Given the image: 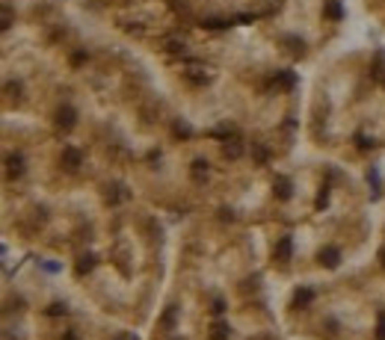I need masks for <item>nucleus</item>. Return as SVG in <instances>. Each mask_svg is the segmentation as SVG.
I'll return each mask as SVG.
<instances>
[{"label": "nucleus", "mask_w": 385, "mask_h": 340, "mask_svg": "<svg viewBox=\"0 0 385 340\" xmlns=\"http://www.w3.org/2000/svg\"><path fill=\"white\" fill-rule=\"evenodd\" d=\"M80 163H83V157H80V151H77V148H62V166L65 169H71V172H77V169H80Z\"/></svg>", "instance_id": "1"}, {"label": "nucleus", "mask_w": 385, "mask_h": 340, "mask_svg": "<svg viewBox=\"0 0 385 340\" xmlns=\"http://www.w3.org/2000/svg\"><path fill=\"white\" fill-rule=\"evenodd\" d=\"M57 122H59V127H74V122H77V112L71 109V107H59L57 109Z\"/></svg>", "instance_id": "2"}, {"label": "nucleus", "mask_w": 385, "mask_h": 340, "mask_svg": "<svg viewBox=\"0 0 385 340\" xmlns=\"http://www.w3.org/2000/svg\"><path fill=\"white\" fill-rule=\"evenodd\" d=\"M6 172H9V178H21L24 175V157L21 154H9L6 157Z\"/></svg>", "instance_id": "3"}, {"label": "nucleus", "mask_w": 385, "mask_h": 340, "mask_svg": "<svg viewBox=\"0 0 385 340\" xmlns=\"http://www.w3.org/2000/svg\"><path fill=\"white\" fill-rule=\"evenodd\" d=\"M320 263H326L329 269H335L338 263H341V251H338L335 246H326V249L320 251Z\"/></svg>", "instance_id": "4"}, {"label": "nucleus", "mask_w": 385, "mask_h": 340, "mask_svg": "<svg viewBox=\"0 0 385 340\" xmlns=\"http://www.w3.org/2000/svg\"><path fill=\"white\" fill-rule=\"evenodd\" d=\"M290 254H293V243H290V237H282L279 240V246H276V260H290Z\"/></svg>", "instance_id": "5"}, {"label": "nucleus", "mask_w": 385, "mask_h": 340, "mask_svg": "<svg viewBox=\"0 0 385 340\" xmlns=\"http://www.w3.org/2000/svg\"><path fill=\"white\" fill-rule=\"evenodd\" d=\"M222 154H225V160H237V157H243V145L231 139V142L222 145Z\"/></svg>", "instance_id": "6"}, {"label": "nucleus", "mask_w": 385, "mask_h": 340, "mask_svg": "<svg viewBox=\"0 0 385 340\" xmlns=\"http://www.w3.org/2000/svg\"><path fill=\"white\" fill-rule=\"evenodd\" d=\"M273 186H276V198H279V201H288V198H290V180H288V178H276Z\"/></svg>", "instance_id": "7"}, {"label": "nucleus", "mask_w": 385, "mask_h": 340, "mask_svg": "<svg viewBox=\"0 0 385 340\" xmlns=\"http://www.w3.org/2000/svg\"><path fill=\"white\" fill-rule=\"evenodd\" d=\"M311 299H314V293L308 290V287H302V290H296V296H293V305H296V308H308V305H311Z\"/></svg>", "instance_id": "8"}, {"label": "nucleus", "mask_w": 385, "mask_h": 340, "mask_svg": "<svg viewBox=\"0 0 385 340\" xmlns=\"http://www.w3.org/2000/svg\"><path fill=\"white\" fill-rule=\"evenodd\" d=\"M125 198H131V193L125 190L122 183H116V186H113V193L107 196V201H110V204H119V201H125Z\"/></svg>", "instance_id": "9"}, {"label": "nucleus", "mask_w": 385, "mask_h": 340, "mask_svg": "<svg viewBox=\"0 0 385 340\" xmlns=\"http://www.w3.org/2000/svg\"><path fill=\"white\" fill-rule=\"evenodd\" d=\"M326 18H332V21H341L344 18V9H341L338 0H326Z\"/></svg>", "instance_id": "10"}, {"label": "nucleus", "mask_w": 385, "mask_h": 340, "mask_svg": "<svg viewBox=\"0 0 385 340\" xmlns=\"http://www.w3.org/2000/svg\"><path fill=\"white\" fill-rule=\"evenodd\" d=\"M202 27L205 30H225V27H231V21L228 18H205Z\"/></svg>", "instance_id": "11"}, {"label": "nucleus", "mask_w": 385, "mask_h": 340, "mask_svg": "<svg viewBox=\"0 0 385 340\" xmlns=\"http://www.w3.org/2000/svg\"><path fill=\"white\" fill-rule=\"evenodd\" d=\"M273 83H276V86H285V89H290V86H293V74H290V71H279L276 77H273Z\"/></svg>", "instance_id": "12"}, {"label": "nucleus", "mask_w": 385, "mask_h": 340, "mask_svg": "<svg viewBox=\"0 0 385 340\" xmlns=\"http://www.w3.org/2000/svg\"><path fill=\"white\" fill-rule=\"evenodd\" d=\"M211 340H228V325H225V322H213Z\"/></svg>", "instance_id": "13"}, {"label": "nucleus", "mask_w": 385, "mask_h": 340, "mask_svg": "<svg viewBox=\"0 0 385 340\" xmlns=\"http://www.w3.org/2000/svg\"><path fill=\"white\" fill-rule=\"evenodd\" d=\"M252 157H255L258 163H267V160H270V151H267L264 145H258V142H252Z\"/></svg>", "instance_id": "14"}, {"label": "nucleus", "mask_w": 385, "mask_h": 340, "mask_svg": "<svg viewBox=\"0 0 385 340\" xmlns=\"http://www.w3.org/2000/svg\"><path fill=\"white\" fill-rule=\"evenodd\" d=\"M92 267H95V257H92V254H83V257H80V263H77V272H80V275H86Z\"/></svg>", "instance_id": "15"}, {"label": "nucleus", "mask_w": 385, "mask_h": 340, "mask_svg": "<svg viewBox=\"0 0 385 340\" xmlns=\"http://www.w3.org/2000/svg\"><path fill=\"white\" fill-rule=\"evenodd\" d=\"M166 51L169 54H184V42L181 39H166Z\"/></svg>", "instance_id": "16"}, {"label": "nucleus", "mask_w": 385, "mask_h": 340, "mask_svg": "<svg viewBox=\"0 0 385 340\" xmlns=\"http://www.w3.org/2000/svg\"><path fill=\"white\" fill-rule=\"evenodd\" d=\"M192 175L202 180V178L208 175V163H205V160H196V163H192Z\"/></svg>", "instance_id": "17"}, {"label": "nucleus", "mask_w": 385, "mask_h": 340, "mask_svg": "<svg viewBox=\"0 0 385 340\" xmlns=\"http://www.w3.org/2000/svg\"><path fill=\"white\" fill-rule=\"evenodd\" d=\"M199 71H202V68H190V71H187V80H192V83H205L208 77H205V74H199Z\"/></svg>", "instance_id": "18"}, {"label": "nucleus", "mask_w": 385, "mask_h": 340, "mask_svg": "<svg viewBox=\"0 0 385 340\" xmlns=\"http://www.w3.org/2000/svg\"><path fill=\"white\" fill-rule=\"evenodd\" d=\"M367 180H370V186H373V196H379V175H376V169L367 172Z\"/></svg>", "instance_id": "19"}, {"label": "nucleus", "mask_w": 385, "mask_h": 340, "mask_svg": "<svg viewBox=\"0 0 385 340\" xmlns=\"http://www.w3.org/2000/svg\"><path fill=\"white\" fill-rule=\"evenodd\" d=\"M175 133H178V136H192V127L184 125V122H178V125H175Z\"/></svg>", "instance_id": "20"}, {"label": "nucleus", "mask_w": 385, "mask_h": 340, "mask_svg": "<svg viewBox=\"0 0 385 340\" xmlns=\"http://www.w3.org/2000/svg\"><path fill=\"white\" fill-rule=\"evenodd\" d=\"M172 322H175V308H169L163 314V328H172Z\"/></svg>", "instance_id": "21"}, {"label": "nucleus", "mask_w": 385, "mask_h": 340, "mask_svg": "<svg viewBox=\"0 0 385 340\" xmlns=\"http://www.w3.org/2000/svg\"><path fill=\"white\" fill-rule=\"evenodd\" d=\"M326 201H329V186H323V190H320V196H317V207H326Z\"/></svg>", "instance_id": "22"}, {"label": "nucleus", "mask_w": 385, "mask_h": 340, "mask_svg": "<svg viewBox=\"0 0 385 340\" xmlns=\"http://www.w3.org/2000/svg\"><path fill=\"white\" fill-rule=\"evenodd\" d=\"M48 314H51V317H59V314H65V305H59V302H57V305L48 308Z\"/></svg>", "instance_id": "23"}, {"label": "nucleus", "mask_w": 385, "mask_h": 340, "mask_svg": "<svg viewBox=\"0 0 385 340\" xmlns=\"http://www.w3.org/2000/svg\"><path fill=\"white\" fill-rule=\"evenodd\" d=\"M376 334H379V340H385V314H379V331Z\"/></svg>", "instance_id": "24"}, {"label": "nucleus", "mask_w": 385, "mask_h": 340, "mask_svg": "<svg viewBox=\"0 0 385 340\" xmlns=\"http://www.w3.org/2000/svg\"><path fill=\"white\" fill-rule=\"evenodd\" d=\"M222 311H225V305H222V299H216V302H213V314H222Z\"/></svg>", "instance_id": "25"}, {"label": "nucleus", "mask_w": 385, "mask_h": 340, "mask_svg": "<svg viewBox=\"0 0 385 340\" xmlns=\"http://www.w3.org/2000/svg\"><path fill=\"white\" fill-rule=\"evenodd\" d=\"M379 260H382V267H385V249H382V251H379Z\"/></svg>", "instance_id": "26"}, {"label": "nucleus", "mask_w": 385, "mask_h": 340, "mask_svg": "<svg viewBox=\"0 0 385 340\" xmlns=\"http://www.w3.org/2000/svg\"><path fill=\"white\" fill-rule=\"evenodd\" d=\"M65 340H77V334H68V337H65Z\"/></svg>", "instance_id": "27"}, {"label": "nucleus", "mask_w": 385, "mask_h": 340, "mask_svg": "<svg viewBox=\"0 0 385 340\" xmlns=\"http://www.w3.org/2000/svg\"><path fill=\"white\" fill-rule=\"evenodd\" d=\"M125 340H134V337H125Z\"/></svg>", "instance_id": "28"}]
</instances>
